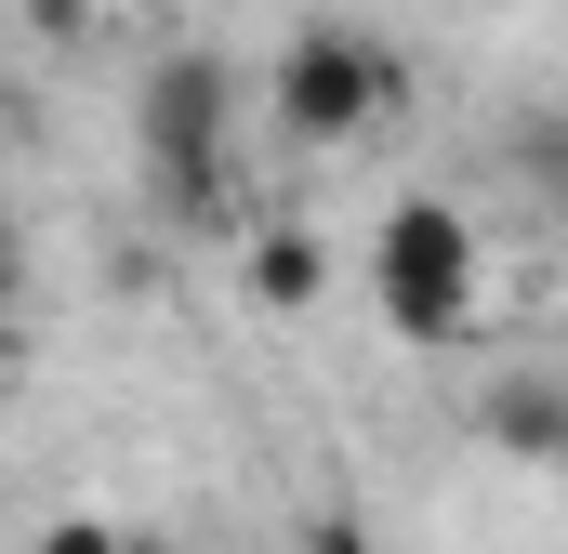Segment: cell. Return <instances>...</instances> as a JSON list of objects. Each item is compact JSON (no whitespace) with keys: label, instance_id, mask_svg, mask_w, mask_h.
Masks as SVG:
<instances>
[{"label":"cell","instance_id":"cell-7","mask_svg":"<svg viewBox=\"0 0 568 554\" xmlns=\"http://www.w3.org/2000/svg\"><path fill=\"white\" fill-rule=\"evenodd\" d=\"M542 475H556V489H568V435H556V462H542Z\"/></svg>","mask_w":568,"mask_h":554},{"label":"cell","instance_id":"cell-6","mask_svg":"<svg viewBox=\"0 0 568 554\" xmlns=\"http://www.w3.org/2000/svg\"><path fill=\"white\" fill-rule=\"evenodd\" d=\"M304 554H384V542H371L357 515H317V529H304Z\"/></svg>","mask_w":568,"mask_h":554},{"label":"cell","instance_id":"cell-4","mask_svg":"<svg viewBox=\"0 0 568 554\" xmlns=\"http://www.w3.org/2000/svg\"><path fill=\"white\" fill-rule=\"evenodd\" d=\"M239 277H252V304H265V317H304V304L331 290V252H317L304 225H265V238L239 252Z\"/></svg>","mask_w":568,"mask_h":554},{"label":"cell","instance_id":"cell-2","mask_svg":"<svg viewBox=\"0 0 568 554\" xmlns=\"http://www.w3.org/2000/svg\"><path fill=\"white\" fill-rule=\"evenodd\" d=\"M133 145H145V185L172 198V212H212L225 198V172H239V66L225 53H159L133 93Z\"/></svg>","mask_w":568,"mask_h":554},{"label":"cell","instance_id":"cell-5","mask_svg":"<svg viewBox=\"0 0 568 554\" xmlns=\"http://www.w3.org/2000/svg\"><path fill=\"white\" fill-rule=\"evenodd\" d=\"M27 554H145V542H133V529H106V515H53Z\"/></svg>","mask_w":568,"mask_h":554},{"label":"cell","instance_id":"cell-1","mask_svg":"<svg viewBox=\"0 0 568 554\" xmlns=\"http://www.w3.org/2000/svg\"><path fill=\"white\" fill-rule=\"evenodd\" d=\"M371 304H384V330H397V343H463V330H476V304H489L476 212L410 185V198L371 225Z\"/></svg>","mask_w":568,"mask_h":554},{"label":"cell","instance_id":"cell-3","mask_svg":"<svg viewBox=\"0 0 568 554\" xmlns=\"http://www.w3.org/2000/svg\"><path fill=\"white\" fill-rule=\"evenodd\" d=\"M265 106H278L291 145H371L384 120H397V53L371 40V27H344V13H304L278 40V66H265Z\"/></svg>","mask_w":568,"mask_h":554}]
</instances>
